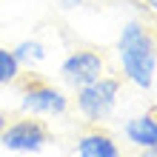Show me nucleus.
Masks as SVG:
<instances>
[{
	"mask_svg": "<svg viewBox=\"0 0 157 157\" xmlns=\"http://www.w3.org/2000/svg\"><path fill=\"white\" fill-rule=\"evenodd\" d=\"M63 9H75V6H83V0H60Z\"/></svg>",
	"mask_w": 157,
	"mask_h": 157,
	"instance_id": "9d476101",
	"label": "nucleus"
},
{
	"mask_svg": "<svg viewBox=\"0 0 157 157\" xmlns=\"http://www.w3.org/2000/svg\"><path fill=\"white\" fill-rule=\"evenodd\" d=\"M117 57L123 66L126 80H132L137 89H151L154 86V71H157V40L154 32L140 20H132L123 26L117 40Z\"/></svg>",
	"mask_w": 157,
	"mask_h": 157,
	"instance_id": "f257e3e1",
	"label": "nucleus"
},
{
	"mask_svg": "<svg viewBox=\"0 0 157 157\" xmlns=\"http://www.w3.org/2000/svg\"><path fill=\"white\" fill-rule=\"evenodd\" d=\"M20 109L26 114H66L69 97L60 89H54L43 80H26Z\"/></svg>",
	"mask_w": 157,
	"mask_h": 157,
	"instance_id": "39448f33",
	"label": "nucleus"
},
{
	"mask_svg": "<svg viewBox=\"0 0 157 157\" xmlns=\"http://www.w3.org/2000/svg\"><path fill=\"white\" fill-rule=\"evenodd\" d=\"M75 151H77V157H120V146L114 143L112 134L91 128V132L77 137Z\"/></svg>",
	"mask_w": 157,
	"mask_h": 157,
	"instance_id": "0eeeda50",
	"label": "nucleus"
},
{
	"mask_svg": "<svg viewBox=\"0 0 157 157\" xmlns=\"http://www.w3.org/2000/svg\"><path fill=\"white\" fill-rule=\"evenodd\" d=\"M12 52H14L17 63H40V60H46V46L40 40H23Z\"/></svg>",
	"mask_w": 157,
	"mask_h": 157,
	"instance_id": "1a4fd4ad",
	"label": "nucleus"
},
{
	"mask_svg": "<svg viewBox=\"0 0 157 157\" xmlns=\"http://www.w3.org/2000/svg\"><path fill=\"white\" fill-rule=\"evenodd\" d=\"M126 140L137 149H157V114H137L123 126Z\"/></svg>",
	"mask_w": 157,
	"mask_h": 157,
	"instance_id": "423d86ee",
	"label": "nucleus"
},
{
	"mask_svg": "<svg viewBox=\"0 0 157 157\" xmlns=\"http://www.w3.org/2000/svg\"><path fill=\"white\" fill-rule=\"evenodd\" d=\"M60 75L71 89H80V86H89V83H94L97 77L106 75V60L94 49H77L63 60Z\"/></svg>",
	"mask_w": 157,
	"mask_h": 157,
	"instance_id": "20e7f679",
	"label": "nucleus"
},
{
	"mask_svg": "<svg viewBox=\"0 0 157 157\" xmlns=\"http://www.w3.org/2000/svg\"><path fill=\"white\" fill-rule=\"evenodd\" d=\"M0 143H3V149L17 151V154H37L43 146L49 143V132H46V126L40 120L23 117V120L9 123L3 132H0Z\"/></svg>",
	"mask_w": 157,
	"mask_h": 157,
	"instance_id": "7ed1b4c3",
	"label": "nucleus"
},
{
	"mask_svg": "<svg viewBox=\"0 0 157 157\" xmlns=\"http://www.w3.org/2000/svg\"><path fill=\"white\" fill-rule=\"evenodd\" d=\"M20 80V63H17L14 52H9L0 46V86H9V83Z\"/></svg>",
	"mask_w": 157,
	"mask_h": 157,
	"instance_id": "6e6552de",
	"label": "nucleus"
},
{
	"mask_svg": "<svg viewBox=\"0 0 157 157\" xmlns=\"http://www.w3.org/2000/svg\"><path fill=\"white\" fill-rule=\"evenodd\" d=\"M3 128H6V117H0V132H3Z\"/></svg>",
	"mask_w": 157,
	"mask_h": 157,
	"instance_id": "f8f14e48",
	"label": "nucleus"
},
{
	"mask_svg": "<svg viewBox=\"0 0 157 157\" xmlns=\"http://www.w3.org/2000/svg\"><path fill=\"white\" fill-rule=\"evenodd\" d=\"M140 157H157V149H143Z\"/></svg>",
	"mask_w": 157,
	"mask_h": 157,
	"instance_id": "9b49d317",
	"label": "nucleus"
},
{
	"mask_svg": "<svg viewBox=\"0 0 157 157\" xmlns=\"http://www.w3.org/2000/svg\"><path fill=\"white\" fill-rule=\"evenodd\" d=\"M120 97V80L117 77H97L89 86L77 89V112L89 123H103L114 112Z\"/></svg>",
	"mask_w": 157,
	"mask_h": 157,
	"instance_id": "f03ea898",
	"label": "nucleus"
}]
</instances>
